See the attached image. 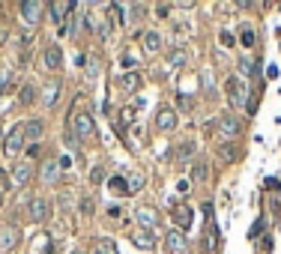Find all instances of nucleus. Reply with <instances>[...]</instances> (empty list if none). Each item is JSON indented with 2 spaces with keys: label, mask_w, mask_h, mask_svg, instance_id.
<instances>
[{
  "label": "nucleus",
  "mask_w": 281,
  "mask_h": 254,
  "mask_svg": "<svg viewBox=\"0 0 281 254\" xmlns=\"http://www.w3.org/2000/svg\"><path fill=\"white\" fill-rule=\"evenodd\" d=\"M225 90H228V99H230L233 108L248 105V87H246V81H239L236 75H230L228 81H225Z\"/></svg>",
  "instance_id": "obj_1"
},
{
  "label": "nucleus",
  "mask_w": 281,
  "mask_h": 254,
  "mask_svg": "<svg viewBox=\"0 0 281 254\" xmlns=\"http://www.w3.org/2000/svg\"><path fill=\"white\" fill-rule=\"evenodd\" d=\"M24 126H15L9 135H6V141H3V152L9 155V159H18L21 155V150H24Z\"/></svg>",
  "instance_id": "obj_2"
},
{
  "label": "nucleus",
  "mask_w": 281,
  "mask_h": 254,
  "mask_svg": "<svg viewBox=\"0 0 281 254\" xmlns=\"http://www.w3.org/2000/svg\"><path fill=\"white\" fill-rule=\"evenodd\" d=\"M18 12H21V21H24V24L36 27L39 18H42V12H45V3H39V0H24V3L18 6Z\"/></svg>",
  "instance_id": "obj_3"
},
{
  "label": "nucleus",
  "mask_w": 281,
  "mask_h": 254,
  "mask_svg": "<svg viewBox=\"0 0 281 254\" xmlns=\"http://www.w3.org/2000/svg\"><path fill=\"white\" fill-rule=\"evenodd\" d=\"M72 132L78 138H93L96 135V123H93V117H90L87 111H78L75 117H72Z\"/></svg>",
  "instance_id": "obj_4"
},
{
  "label": "nucleus",
  "mask_w": 281,
  "mask_h": 254,
  "mask_svg": "<svg viewBox=\"0 0 281 254\" xmlns=\"http://www.w3.org/2000/svg\"><path fill=\"white\" fill-rule=\"evenodd\" d=\"M27 216H30V221H36V224L48 221L51 219V201H48V198H33V201H30V209H27Z\"/></svg>",
  "instance_id": "obj_5"
},
{
  "label": "nucleus",
  "mask_w": 281,
  "mask_h": 254,
  "mask_svg": "<svg viewBox=\"0 0 281 254\" xmlns=\"http://www.w3.org/2000/svg\"><path fill=\"white\" fill-rule=\"evenodd\" d=\"M48 12H51L54 24L60 27V33H66V15L75 12V3H63V0H57V3H48Z\"/></svg>",
  "instance_id": "obj_6"
},
{
  "label": "nucleus",
  "mask_w": 281,
  "mask_h": 254,
  "mask_svg": "<svg viewBox=\"0 0 281 254\" xmlns=\"http://www.w3.org/2000/svg\"><path fill=\"white\" fill-rule=\"evenodd\" d=\"M39 173H42V183H45V186H60V162H57V159L48 155V159L42 162Z\"/></svg>",
  "instance_id": "obj_7"
},
{
  "label": "nucleus",
  "mask_w": 281,
  "mask_h": 254,
  "mask_svg": "<svg viewBox=\"0 0 281 254\" xmlns=\"http://www.w3.org/2000/svg\"><path fill=\"white\" fill-rule=\"evenodd\" d=\"M218 135L225 138V144H233V141H236V135H239V123H236L233 114H225V117L218 120Z\"/></svg>",
  "instance_id": "obj_8"
},
{
  "label": "nucleus",
  "mask_w": 281,
  "mask_h": 254,
  "mask_svg": "<svg viewBox=\"0 0 281 254\" xmlns=\"http://www.w3.org/2000/svg\"><path fill=\"white\" fill-rule=\"evenodd\" d=\"M165 248L171 254H186L189 251V239L183 230H168V237H165Z\"/></svg>",
  "instance_id": "obj_9"
},
{
  "label": "nucleus",
  "mask_w": 281,
  "mask_h": 254,
  "mask_svg": "<svg viewBox=\"0 0 281 254\" xmlns=\"http://www.w3.org/2000/svg\"><path fill=\"white\" fill-rule=\"evenodd\" d=\"M42 66L48 69V72H57V69L63 66V51L57 48V45H48V48L42 51Z\"/></svg>",
  "instance_id": "obj_10"
},
{
  "label": "nucleus",
  "mask_w": 281,
  "mask_h": 254,
  "mask_svg": "<svg viewBox=\"0 0 281 254\" xmlns=\"http://www.w3.org/2000/svg\"><path fill=\"white\" fill-rule=\"evenodd\" d=\"M156 126L162 129V132H174L176 129V111L174 108H158V114H156Z\"/></svg>",
  "instance_id": "obj_11"
},
{
  "label": "nucleus",
  "mask_w": 281,
  "mask_h": 254,
  "mask_svg": "<svg viewBox=\"0 0 281 254\" xmlns=\"http://www.w3.org/2000/svg\"><path fill=\"white\" fill-rule=\"evenodd\" d=\"M135 216H138V224L144 227V230H156L158 227V212L156 209H150V206H138Z\"/></svg>",
  "instance_id": "obj_12"
},
{
  "label": "nucleus",
  "mask_w": 281,
  "mask_h": 254,
  "mask_svg": "<svg viewBox=\"0 0 281 254\" xmlns=\"http://www.w3.org/2000/svg\"><path fill=\"white\" fill-rule=\"evenodd\" d=\"M12 180H15L18 186H27V183L33 180V165H30L27 159L15 162V168H12Z\"/></svg>",
  "instance_id": "obj_13"
},
{
  "label": "nucleus",
  "mask_w": 281,
  "mask_h": 254,
  "mask_svg": "<svg viewBox=\"0 0 281 254\" xmlns=\"http://www.w3.org/2000/svg\"><path fill=\"white\" fill-rule=\"evenodd\" d=\"M117 87H120L123 93H138V90H140V75H138V72H126V75H120Z\"/></svg>",
  "instance_id": "obj_14"
},
{
  "label": "nucleus",
  "mask_w": 281,
  "mask_h": 254,
  "mask_svg": "<svg viewBox=\"0 0 281 254\" xmlns=\"http://www.w3.org/2000/svg\"><path fill=\"white\" fill-rule=\"evenodd\" d=\"M18 239H21V230H15L12 224H9V227H3V230H0V251H9Z\"/></svg>",
  "instance_id": "obj_15"
},
{
  "label": "nucleus",
  "mask_w": 281,
  "mask_h": 254,
  "mask_svg": "<svg viewBox=\"0 0 281 254\" xmlns=\"http://www.w3.org/2000/svg\"><path fill=\"white\" fill-rule=\"evenodd\" d=\"M162 48H165V39H162V33H156V30L144 33V51H147V54H158Z\"/></svg>",
  "instance_id": "obj_16"
},
{
  "label": "nucleus",
  "mask_w": 281,
  "mask_h": 254,
  "mask_svg": "<svg viewBox=\"0 0 281 254\" xmlns=\"http://www.w3.org/2000/svg\"><path fill=\"white\" fill-rule=\"evenodd\" d=\"M42 135H45V123H42L39 117H33V120H27V123H24V138L39 141Z\"/></svg>",
  "instance_id": "obj_17"
},
{
  "label": "nucleus",
  "mask_w": 281,
  "mask_h": 254,
  "mask_svg": "<svg viewBox=\"0 0 281 254\" xmlns=\"http://www.w3.org/2000/svg\"><path fill=\"white\" fill-rule=\"evenodd\" d=\"M60 81H48L45 90H42V102H45V108H54L57 105V96H60Z\"/></svg>",
  "instance_id": "obj_18"
},
{
  "label": "nucleus",
  "mask_w": 281,
  "mask_h": 254,
  "mask_svg": "<svg viewBox=\"0 0 281 254\" xmlns=\"http://www.w3.org/2000/svg\"><path fill=\"white\" fill-rule=\"evenodd\" d=\"M132 239H135V245H138V248H144V251H150V248L156 245L153 230H144V227H140V230H135V233H132Z\"/></svg>",
  "instance_id": "obj_19"
},
{
  "label": "nucleus",
  "mask_w": 281,
  "mask_h": 254,
  "mask_svg": "<svg viewBox=\"0 0 281 254\" xmlns=\"http://www.w3.org/2000/svg\"><path fill=\"white\" fill-rule=\"evenodd\" d=\"M93 251L96 254H120L114 239H96V242H93Z\"/></svg>",
  "instance_id": "obj_20"
},
{
  "label": "nucleus",
  "mask_w": 281,
  "mask_h": 254,
  "mask_svg": "<svg viewBox=\"0 0 281 254\" xmlns=\"http://www.w3.org/2000/svg\"><path fill=\"white\" fill-rule=\"evenodd\" d=\"M18 102H21V105H33L36 102V87L33 84H21V90H18Z\"/></svg>",
  "instance_id": "obj_21"
},
{
  "label": "nucleus",
  "mask_w": 281,
  "mask_h": 254,
  "mask_svg": "<svg viewBox=\"0 0 281 254\" xmlns=\"http://www.w3.org/2000/svg\"><path fill=\"white\" fill-rule=\"evenodd\" d=\"M108 188H111L114 194H129V183H126V177H111V180H108Z\"/></svg>",
  "instance_id": "obj_22"
},
{
  "label": "nucleus",
  "mask_w": 281,
  "mask_h": 254,
  "mask_svg": "<svg viewBox=\"0 0 281 254\" xmlns=\"http://www.w3.org/2000/svg\"><path fill=\"white\" fill-rule=\"evenodd\" d=\"M207 180V162L204 159H197L194 162V168H192V183H204Z\"/></svg>",
  "instance_id": "obj_23"
},
{
  "label": "nucleus",
  "mask_w": 281,
  "mask_h": 254,
  "mask_svg": "<svg viewBox=\"0 0 281 254\" xmlns=\"http://www.w3.org/2000/svg\"><path fill=\"white\" fill-rule=\"evenodd\" d=\"M218 155H222L225 162H236L239 150H236V144H222V147H218Z\"/></svg>",
  "instance_id": "obj_24"
},
{
  "label": "nucleus",
  "mask_w": 281,
  "mask_h": 254,
  "mask_svg": "<svg viewBox=\"0 0 281 254\" xmlns=\"http://www.w3.org/2000/svg\"><path fill=\"white\" fill-rule=\"evenodd\" d=\"M236 63H239V72H243L246 78H251V75L257 72V66H254V60H251V57H239Z\"/></svg>",
  "instance_id": "obj_25"
},
{
  "label": "nucleus",
  "mask_w": 281,
  "mask_h": 254,
  "mask_svg": "<svg viewBox=\"0 0 281 254\" xmlns=\"http://www.w3.org/2000/svg\"><path fill=\"white\" fill-rule=\"evenodd\" d=\"M186 60H189V51L186 48H174L171 51V66H183Z\"/></svg>",
  "instance_id": "obj_26"
},
{
  "label": "nucleus",
  "mask_w": 281,
  "mask_h": 254,
  "mask_svg": "<svg viewBox=\"0 0 281 254\" xmlns=\"http://www.w3.org/2000/svg\"><path fill=\"white\" fill-rule=\"evenodd\" d=\"M126 183H129V194H135L138 188H144V173H132V177H126Z\"/></svg>",
  "instance_id": "obj_27"
},
{
  "label": "nucleus",
  "mask_w": 281,
  "mask_h": 254,
  "mask_svg": "<svg viewBox=\"0 0 281 254\" xmlns=\"http://www.w3.org/2000/svg\"><path fill=\"white\" fill-rule=\"evenodd\" d=\"M63 144H66V147H69V150L75 152V155H78V135L72 132L69 126H66V135H63Z\"/></svg>",
  "instance_id": "obj_28"
},
{
  "label": "nucleus",
  "mask_w": 281,
  "mask_h": 254,
  "mask_svg": "<svg viewBox=\"0 0 281 254\" xmlns=\"http://www.w3.org/2000/svg\"><path fill=\"white\" fill-rule=\"evenodd\" d=\"M239 45H243V48H251V45H254V30H251V27H243V33H239Z\"/></svg>",
  "instance_id": "obj_29"
},
{
  "label": "nucleus",
  "mask_w": 281,
  "mask_h": 254,
  "mask_svg": "<svg viewBox=\"0 0 281 254\" xmlns=\"http://www.w3.org/2000/svg\"><path fill=\"white\" fill-rule=\"evenodd\" d=\"M9 75H12L9 69H6V66H0V93H3L6 87H9Z\"/></svg>",
  "instance_id": "obj_30"
},
{
  "label": "nucleus",
  "mask_w": 281,
  "mask_h": 254,
  "mask_svg": "<svg viewBox=\"0 0 281 254\" xmlns=\"http://www.w3.org/2000/svg\"><path fill=\"white\" fill-rule=\"evenodd\" d=\"M174 216H176L179 221H183V224H192V209L186 212V209H176V206H174Z\"/></svg>",
  "instance_id": "obj_31"
},
{
  "label": "nucleus",
  "mask_w": 281,
  "mask_h": 254,
  "mask_svg": "<svg viewBox=\"0 0 281 254\" xmlns=\"http://www.w3.org/2000/svg\"><path fill=\"white\" fill-rule=\"evenodd\" d=\"M192 152H194V141H186V144L179 147V159H189Z\"/></svg>",
  "instance_id": "obj_32"
},
{
  "label": "nucleus",
  "mask_w": 281,
  "mask_h": 254,
  "mask_svg": "<svg viewBox=\"0 0 281 254\" xmlns=\"http://www.w3.org/2000/svg\"><path fill=\"white\" fill-rule=\"evenodd\" d=\"M99 69H102L99 66V57H87V72L90 75H99Z\"/></svg>",
  "instance_id": "obj_33"
},
{
  "label": "nucleus",
  "mask_w": 281,
  "mask_h": 254,
  "mask_svg": "<svg viewBox=\"0 0 281 254\" xmlns=\"http://www.w3.org/2000/svg\"><path fill=\"white\" fill-rule=\"evenodd\" d=\"M257 233H264V219H257L254 224H251V230H248V237L257 239Z\"/></svg>",
  "instance_id": "obj_34"
},
{
  "label": "nucleus",
  "mask_w": 281,
  "mask_h": 254,
  "mask_svg": "<svg viewBox=\"0 0 281 254\" xmlns=\"http://www.w3.org/2000/svg\"><path fill=\"white\" fill-rule=\"evenodd\" d=\"M93 209H96V201H93V198H84V201H81V212H84V216H90Z\"/></svg>",
  "instance_id": "obj_35"
},
{
  "label": "nucleus",
  "mask_w": 281,
  "mask_h": 254,
  "mask_svg": "<svg viewBox=\"0 0 281 254\" xmlns=\"http://www.w3.org/2000/svg\"><path fill=\"white\" fill-rule=\"evenodd\" d=\"M215 242H218V230H215V224H212L210 233H207V248H215Z\"/></svg>",
  "instance_id": "obj_36"
},
{
  "label": "nucleus",
  "mask_w": 281,
  "mask_h": 254,
  "mask_svg": "<svg viewBox=\"0 0 281 254\" xmlns=\"http://www.w3.org/2000/svg\"><path fill=\"white\" fill-rule=\"evenodd\" d=\"M102 177H105V170L99 168V165H96V168L90 170V183H93V186H96V183H99V180H102Z\"/></svg>",
  "instance_id": "obj_37"
},
{
  "label": "nucleus",
  "mask_w": 281,
  "mask_h": 254,
  "mask_svg": "<svg viewBox=\"0 0 281 254\" xmlns=\"http://www.w3.org/2000/svg\"><path fill=\"white\" fill-rule=\"evenodd\" d=\"M156 15L158 18H168V15H171V6H168V3H158V6H156Z\"/></svg>",
  "instance_id": "obj_38"
},
{
  "label": "nucleus",
  "mask_w": 281,
  "mask_h": 254,
  "mask_svg": "<svg viewBox=\"0 0 281 254\" xmlns=\"http://www.w3.org/2000/svg\"><path fill=\"white\" fill-rule=\"evenodd\" d=\"M135 120V108H123V123H132Z\"/></svg>",
  "instance_id": "obj_39"
},
{
  "label": "nucleus",
  "mask_w": 281,
  "mask_h": 254,
  "mask_svg": "<svg viewBox=\"0 0 281 254\" xmlns=\"http://www.w3.org/2000/svg\"><path fill=\"white\" fill-rule=\"evenodd\" d=\"M179 108H186V111H192V99H189V96H186V93H183V96H179Z\"/></svg>",
  "instance_id": "obj_40"
},
{
  "label": "nucleus",
  "mask_w": 281,
  "mask_h": 254,
  "mask_svg": "<svg viewBox=\"0 0 281 254\" xmlns=\"http://www.w3.org/2000/svg\"><path fill=\"white\" fill-rule=\"evenodd\" d=\"M12 183H9V177H6V170H0V188H9Z\"/></svg>",
  "instance_id": "obj_41"
},
{
  "label": "nucleus",
  "mask_w": 281,
  "mask_h": 254,
  "mask_svg": "<svg viewBox=\"0 0 281 254\" xmlns=\"http://www.w3.org/2000/svg\"><path fill=\"white\" fill-rule=\"evenodd\" d=\"M233 42H236V39H233V36L225 30V33H222V45H233Z\"/></svg>",
  "instance_id": "obj_42"
},
{
  "label": "nucleus",
  "mask_w": 281,
  "mask_h": 254,
  "mask_svg": "<svg viewBox=\"0 0 281 254\" xmlns=\"http://www.w3.org/2000/svg\"><path fill=\"white\" fill-rule=\"evenodd\" d=\"M266 78H278V66H269V69H266Z\"/></svg>",
  "instance_id": "obj_43"
},
{
  "label": "nucleus",
  "mask_w": 281,
  "mask_h": 254,
  "mask_svg": "<svg viewBox=\"0 0 281 254\" xmlns=\"http://www.w3.org/2000/svg\"><path fill=\"white\" fill-rule=\"evenodd\" d=\"M200 206H204V216H210V219H212V203L207 201V203H200Z\"/></svg>",
  "instance_id": "obj_44"
},
{
  "label": "nucleus",
  "mask_w": 281,
  "mask_h": 254,
  "mask_svg": "<svg viewBox=\"0 0 281 254\" xmlns=\"http://www.w3.org/2000/svg\"><path fill=\"white\" fill-rule=\"evenodd\" d=\"M72 254H84V251H72Z\"/></svg>",
  "instance_id": "obj_45"
}]
</instances>
